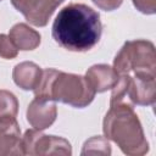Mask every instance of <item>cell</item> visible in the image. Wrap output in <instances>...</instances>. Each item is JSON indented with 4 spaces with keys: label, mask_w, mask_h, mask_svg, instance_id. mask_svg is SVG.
<instances>
[{
    "label": "cell",
    "mask_w": 156,
    "mask_h": 156,
    "mask_svg": "<svg viewBox=\"0 0 156 156\" xmlns=\"http://www.w3.org/2000/svg\"><path fill=\"white\" fill-rule=\"evenodd\" d=\"M102 24L100 15L84 4H69L56 16L52 38L69 51H88L100 40Z\"/></svg>",
    "instance_id": "6da1fadb"
},
{
    "label": "cell",
    "mask_w": 156,
    "mask_h": 156,
    "mask_svg": "<svg viewBox=\"0 0 156 156\" xmlns=\"http://www.w3.org/2000/svg\"><path fill=\"white\" fill-rule=\"evenodd\" d=\"M34 94L39 99L60 101L77 108H83L94 100L96 93L83 76L46 68L43 71Z\"/></svg>",
    "instance_id": "7a4b0ae2"
},
{
    "label": "cell",
    "mask_w": 156,
    "mask_h": 156,
    "mask_svg": "<svg viewBox=\"0 0 156 156\" xmlns=\"http://www.w3.org/2000/svg\"><path fill=\"white\" fill-rule=\"evenodd\" d=\"M102 130L105 138L116 143L126 155L143 156L149 151V143L144 135L141 123L132 106H110L104 118Z\"/></svg>",
    "instance_id": "3957f363"
},
{
    "label": "cell",
    "mask_w": 156,
    "mask_h": 156,
    "mask_svg": "<svg viewBox=\"0 0 156 156\" xmlns=\"http://www.w3.org/2000/svg\"><path fill=\"white\" fill-rule=\"evenodd\" d=\"M117 76H141L156 78V54L151 41L144 39L126 41L113 60Z\"/></svg>",
    "instance_id": "277c9868"
},
{
    "label": "cell",
    "mask_w": 156,
    "mask_h": 156,
    "mask_svg": "<svg viewBox=\"0 0 156 156\" xmlns=\"http://www.w3.org/2000/svg\"><path fill=\"white\" fill-rule=\"evenodd\" d=\"M156 100V83L155 77L141 76H118L116 84L112 88L110 106L135 105L149 106L154 105Z\"/></svg>",
    "instance_id": "5b68a950"
},
{
    "label": "cell",
    "mask_w": 156,
    "mask_h": 156,
    "mask_svg": "<svg viewBox=\"0 0 156 156\" xmlns=\"http://www.w3.org/2000/svg\"><path fill=\"white\" fill-rule=\"evenodd\" d=\"M22 155H71V144L60 136L45 135L38 129H28L21 138Z\"/></svg>",
    "instance_id": "8992f818"
},
{
    "label": "cell",
    "mask_w": 156,
    "mask_h": 156,
    "mask_svg": "<svg viewBox=\"0 0 156 156\" xmlns=\"http://www.w3.org/2000/svg\"><path fill=\"white\" fill-rule=\"evenodd\" d=\"M61 0H11L12 6L21 12L33 26L44 27L48 24Z\"/></svg>",
    "instance_id": "52a82bcc"
},
{
    "label": "cell",
    "mask_w": 156,
    "mask_h": 156,
    "mask_svg": "<svg viewBox=\"0 0 156 156\" xmlns=\"http://www.w3.org/2000/svg\"><path fill=\"white\" fill-rule=\"evenodd\" d=\"M56 116L57 107L54 101L35 98L27 108V121L38 130L49 128L55 122Z\"/></svg>",
    "instance_id": "ba28073f"
},
{
    "label": "cell",
    "mask_w": 156,
    "mask_h": 156,
    "mask_svg": "<svg viewBox=\"0 0 156 156\" xmlns=\"http://www.w3.org/2000/svg\"><path fill=\"white\" fill-rule=\"evenodd\" d=\"M21 129L16 117H0V155H22Z\"/></svg>",
    "instance_id": "9c48e42d"
},
{
    "label": "cell",
    "mask_w": 156,
    "mask_h": 156,
    "mask_svg": "<svg viewBox=\"0 0 156 156\" xmlns=\"http://www.w3.org/2000/svg\"><path fill=\"white\" fill-rule=\"evenodd\" d=\"M85 78L94 88L95 93H104L113 88L118 79V76L111 66L100 63L91 66L87 71Z\"/></svg>",
    "instance_id": "30bf717a"
},
{
    "label": "cell",
    "mask_w": 156,
    "mask_h": 156,
    "mask_svg": "<svg viewBox=\"0 0 156 156\" xmlns=\"http://www.w3.org/2000/svg\"><path fill=\"white\" fill-rule=\"evenodd\" d=\"M43 74V69L34 62L24 61L15 66L12 78L16 85L23 90H34Z\"/></svg>",
    "instance_id": "8fae6325"
},
{
    "label": "cell",
    "mask_w": 156,
    "mask_h": 156,
    "mask_svg": "<svg viewBox=\"0 0 156 156\" xmlns=\"http://www.w3.org/2000/svg\"><path fill=\"white\" fill-rule=\"evenodd\" d=\"M10 39L18 50H34L40 44V34L26 23L15 24L9 33Z\"/></svg>",
    "instance_id": "7c38bea8"
},
{
    "label": "cell",
    "mask_w": 156,
    "mask_h": 156,
    "mask_svg": "<svg viewBox=\"0 0 156 156\" xmlns=\"http://www.w3.org/2000/svg\"><path fill=\"white\" fill-rule=\"evenodd\" d=\"M111 145L105 136H93L88 139L82 150V155H110Z\"/></svg>",
    "instance_id": "4fadbf2b"
},
{
    "label": "cell",
    "mask_w": 156,
    "mask_h": 156,
    "mask_svg": "<svg viewBox=\"0 0 156 156\" xmlns=\"http://www.w3.org/2000/svg\"><path fill=\"white\" fill-rule=\"evenodd\" d=\"M18 112L17 98L7 90H0V117L12 116L16 117Z\"/></svg>",
    "instance_id": "5bb4252c"
},
{
    "label": "cell",
    "mask_w": 156,
    "mask_h": 156,
    "mask_svg": "<svg viewBox=\"0 0 156 156\" xmlns=\"http://www.w3.org/2000/svg\"><path fill=\"white\" fill-rule=\"evenodd\" d=\"M18 54V49L15 46L12 40L6 34H0V57L11 60Z\"/></svg>",
    "instance_id": "9a60e30c"
},
{
    "label": "cell",
    "mask_w": 156,
    "mask_h": 156,
    "mask_svg": "<svg viewBox=\"0 0 156 156\" xmlns=\"http://www.w3.org/2000/svg\"><path fill=\"white\" fill-rule=\"evenodd\" d=\"M136 10L145 15H152L156 11V0H133Z\"/></svg>",
    "instance_id": "2e32d148"
},
{
    "label": "cell",
    "mask_w": 156,
    "mask_h": 156,
    "mask_svg": "<svg viewBox=\"0 0 156 156\" xmlns=\"http://www.w3.org/2000/svg\"><path fill=\"white\" fill-rule=\"evenodd\" d=\"M99 9L105 11H113L118 9L123 0H91Z\"/></svg>",
    "instance_id": "e0dca14e"
},
{
    "label": "cell",
    "mask_w": 156,
    "mask_h": 156,
    "mask_svg": "<svg viewBox=\"0 0 156 156\" xmlns=\"http://www.w3.org/2000/svg\"><path fill=\"white\" fill-rule=\"evenodd\" d=\"M61 1H63V0H61Z\"/></svg>",
    "instance_id": "ac0fdd59"
},
{
    "label": "cell",
    "mask_w": 156,
    "mask_h": 156,
    "mask_svg": "<svg viewBox=\"0 0 156 156\" xmlns=\"http://www.w3.org/2000/svg\"><path fill=\"white\" fill-rule=\"evenodd\" d=\"M0 1H1V0H0Z\"/></svg>",
    "instance_id": "d6986e66"
}]
</instances>
